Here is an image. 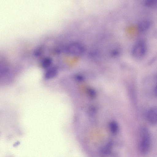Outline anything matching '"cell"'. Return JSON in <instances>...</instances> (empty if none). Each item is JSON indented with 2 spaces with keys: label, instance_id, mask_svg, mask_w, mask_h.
Segmentation results:
<instances>
[{
  "label": "cell",
  "instance_id": "10",
  "mask_svg": "<svg viewBox=\"0 0 157 157\" xmlns=\"http://www.w3.org/2000/svg\"><path fill=\"white\" fill-rule=\"evenodd\" d=\"M119 53V52L117 50H114L112 51L111 53V54L113 56H115L118 55Z\"/></svg>",
  "mask_w": 157,
  "mask_h": 157
},
{
  "label": "cell",
  "instance_id": "8",
  "mask_svg": "<svg viewBox=\"0 0 157 157\" xmlns=\"http://www.w3.org/2000/svg\"><path fill=\"white\" fill-rule=\"evenodd\" d=\"M57 71L55 68H52L47 72L45 77L47 78H50L54 77L57 73Z\"/></svg>",
  "mask_w": 157,
  "mask_h": 157
},
{
  "label": "cell",
  "instance_id": "2",
  "mask_svg": "<svg viewBox=\"0 0 157 157\" xmlns=\"http://www.w3.org/2000/svg\"><path fill=\"white\" fill-rule=\"evenodd\" d=\"M146 45L143 40L138 41L134 45L132 49L131 52L133 56L140 58L144 56L146 52Z\"/></svg>",
  "mask_w": 157,
  "mask_h": 157
},
{
  "label": "cell",
  "instance_id": "3",
  "mask_svg": "<svg viewBox=\"0 0 157 157\" xmlns=\"http://www.w3.org/2000/svg\"><path fill=\"white\" fill-rule=\"evenodd\" d=\"M148 121L151 124L155 125L157 121V110L156 107H152L148 111L147 114Z\"/></svg>",
  "mask_w": 157,
  "mask_h": 157
},
{
  "label": "cell",
  "instance_id": "6",
  "mask_svg": "<svg viewBox=\"0 0 157 157\" xmlns=\"http://www.w3.org/2000/svg\"><path fill=\"white\" fill-rule=\"evenodd\" d=\"M113 144L112 141L109 142L101 149V151L105 155L109 154L112 151Z\"/></svg>",
  "mask_w": 157,
  "mask_h": 157
},
{
  "label": "cell",
  "instance_id": "1",
  "mask_svg": "<svg viewBox=\"0 0 157 157\" xmlns=\"http://www.w3.org/2000/svg\"><path fill=\"white\" fill-rule=\"evenodd\" d=\"M140 137L139 150L141 153L146 154L149 151L151 145V135L147 128L143 127L140 129Z\"/></svg>",
  "mask_w": 157,
  "mask_h": 157
},
{
  "label": "cell",
  "instance_id": "5",
  "mask_svg": "<svg viewBox=\"0 0 157 157\" xmlns=\"http://www.w3.org/2000/svg\"><path fill=\"white\" fill-rule=\"evenodd\" d=\"M151 25L150 21L147 20L141 21L138 24L139 30L141 32H144L148 29Z\"/></svg>",
  "mask_w": 157,
  "mask_h": 157
},
{
  "label": "cell",
  "instance_id": "7",
  "mask_svg": "<svg viewBox=\"0 0 157 157\" xmlns=\"http://www.w3.org/2000/svg\"><path fill=\"white\" fill-rule=\"evenodd\" d=\"M109 128L111 132L114 135L116 134L119 131V126L115 121H112L109 124Z\"/></svg>",
  "mask_w": 157,
  "mask_h": 157
},
{
  "label": "cell",
  "instance_id": "9",
  "mask_svg": "<svg viewBox=\"0 0 157 157\" xmlns=\"http://www.w3.org/2000/svg\"><path fill=\"white\" fill-rule=\"evenodd\" d=\"M157 1L156 0H147L144 2V4L149 7L155 6L156 5Z\"/></svg>",
  "mask_w": 157,
  "mask_h": 157
},
{
  "label": "cell",
  "instance_id": "11",
  "mask_svg": "<svg viewBox=\"0 0 157 157\" xmlns=\"http://www.w3.org/2000/svg\"><path fill=\"white\" fill-rule=\"evenodd\" d=\"M20 142L19 141H17L15 142L13 144V147H16L20 145Z\"/></svg>",
  "mask_w": 157,
  "mask_h": 157
},
{
  "label": "cell",
  "instance_id": "4",
  "mask_svg": "<svg viewBox=\"0 0 157 157\" xmlns=\"http://www.w3.org/2000/svg\"><path fill=\"white\" fill-rule=\"evenodd\" d=\"M67 50L69 53L78 55L81 54L83 51L82 46L78 44H70L67 47Z\"/></svg>",
  "mask_w": 157,
  "mask_h": 157
}]
</instances>
